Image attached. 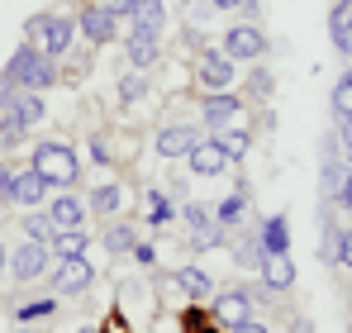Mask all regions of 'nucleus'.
Returning <instances> with one entry per match:
<instances>
[{
    "instance_id": "obj_11",
    "label": "nucleus",
    "mask_w": 352,
    "mask_h": 333,
    "mask_svg": "<svg viewBox=\"0 0 352 333\" xmlns=\"http://www.w3.org/2000/svg\"><path fill=\"white\" fill-rule=\"evenodd\" d=\"M91 281H96V267L86 262V253L81 257H58V272H53L58 295H81V290H91Z\"/></svg>"
},
{
    "instance_id": "obj_20",
    "label": "nucleus",
    "mask_w": 352,
    "mask_h": 333,
    "mask_svg": "<svg viewBox=\"0 0 352 333\" xmlns=\"http://www.w3.org/2000/svg\"><path fill=\"white\" fill-rule=\"evenodd\" d=\"M157 57H162V43H157V39H143V34H129V39H124V62H129L133 72L157 67Z\"/></svg>"
},
{
    "instance_id": "obj_9",
    "label": "nucleus",
    "mask_w": 352,
    "mask_h": 333,
    "mask_svg": "<svg viewBox=\"0 0 352 333\" xmlns=\"http://www.w3.org/2000/svg\"><path fill=\"white\" fill-rule=\"evenodd\" d=\"M210 314L219 329H238L243 319H252V290H214Z\"/></svg>"
},
{
    "instance_id": "obj_32",
    "label": "nucleus",
    "mask_w": 352,
    "mask_h": 333,
    "mask_svg": "<svg viewBox=\"0 0 352 333\" xmlns=\"http://www.w3.org/2000/svg\"><path fill=\"white\" fill-rule=\"evenodd\" d=\"M143 96H148V81H143V72L129 67V72L119 76V105H138Z\"/></svg>"
},
{
    "instance_id": "obj_29",
    "label": "nucleus",
    "mask_w": 352,
    "mask_h": 333,
    "mask_svg": "<svg viewBox=\"0 0 352 333\" xmlns=\"http://www.w3.org/2000/svg\"><path fill=\"white\" fill-rule=\"evenodd\" d=\"M248 96H252L257 105H267V100L276 96V76H272L262 62H252V72H248Z\"/></svg>"
},
{
    "instance_id": "obj_26",
    "label": "nucleus",
    "mask_w": 352,
    "mask_h": 333,
    "mask_svg": "<svg viewBox=\"0 0 352 333\" xmlns=\"http://www.w3.org/2000/svg\"><path fill=\"white\" fill-rule=\"evenodd\" d=\"M210 138H214V143H219V148H224V153H229L234 162H243V158H248V148H252V133H248V129H234V124L214 129Z\"/></svg>"
},
{
    "instance_id": "obj_1",
    "label": "nucleus",
    "mask_w": 352,
    "mask_h": 333,
    "mask_svg": "<svg viewBox=\"0 0 352 333\" xmlns=\"http://www.w3.org/2000/svg\"><path fill=\"white\" fill-rule=\"evenodd\" d=\"M5 72L14 76V86H19V91H48V86L58 81V57H48L38 43H29V39H24V43L14 48V57L5 62Z\"/></svg>"
},
{
    "instance_id": "obj_34",
    "label": "nucleus",
    "mask_w": 352,
    "mask_h": 333,
    "mask_svg": "<svg viewBox=\"0 0 352 333\" xmlns=\"http://www.w3.org/2000/svg\"><path fill=\"white\" fill-rule=\"evenodd\" d=\"M329 105H333V114H338V119H352V72H343V76L333 81Z\"/></svg>"
},
{
    "instance_id": "obj_43",
    "label": "nucleus",
    "mask_w": 352,
    "mask_h": 333,
    "mask_svg": "<svg viewBox=\"0 0 352 333\" xmlns=\"http://www.w3.org/2000/svg\"><path fill=\"white\" fill-rule=\"evenodd\" d=\"M91 158H96V162H110V148H105L100 138H91Z\"/></svg>"
},
{
    "instance_id": "obj_13",
    "label": "nucleus",
    "mask_w": 352,
    "mask_h": 333,
    "mask_svg": "<svg viewBox=\"0 0 352 333\" xmlns=\"http://www.w3.org/2000/svg\"><path fill=\"white\" fill-rule=\"evenodd\" d=\"M124 19H129V34L162 39V29H167V0H133V10Z\"/></svg>"
},
{
    "instance_id": "obj_23",
    "label": "nucleus",
    "mask_w": 352,
    "mask_h": 333,
    "mask_svg": "<svg viewBox=\"0 0 352 333\" xmlns=\"http://www.w3.org/2000/svg\"><path fill=\"white\" fill-rule=\"evenodd\" d=\"M257 238H262V253H291V228L286 215H267L257 224Z\"/></svg>"
},
{
    "instance_id": "obj_14",
    "label": "nucleus",
    "mask_w": 352,
    "mask_h": 333,
    "mask_svg": "<svg viewBox=\"0 0 352 333\" xmlns=\"http://www.w3.org/2000/svg\"><path fill=\"white\" fill-rule=\"evenodd\" d=\"M238 114H243V100H238V96H229V91H205V100H200V119H205L210 133L224 129V124H234Z\"/></svg>"
},
{
    "instance_id": "obj_19",
    "label": "nucleus",
    "mask_w": 352,
    "mask_h": 333,
    "mask_svg": "<svg viewBox=\"0 0 352 333\" xmlns=\"http://www.w3.org/2000/svg\"><path fill=\"white\" fill-rule=\"evenodd\" d=\"M48 219H53V228H86V205L62 191V195L48 200Z\"/></svg>"
},
{
    "instance_id": "obj_5",
    "label": "nucleus",
    "mask_w": 352,
    "mask_h": 333,
    "mask_svg": "<svg viewBox=\"0 0 352 333\" xmlns=\"http://www.w3.org/2000/svg\"><path fill=\"white\" fill-rule=\"evenodd\" d=\"M48 181L29 166V171H19V166H5L0 171V200L5 205H19V210H34V205H43L48 200Z\"/></svg>"
},
{
    "instance_id": "obj_3",
    "label": "nucleus",
    "mask_w": 352,
    "mask_h": 333,
    "mask_svg": "<svg viewBox=\"0 0 352 333\" xmlns=\"http://www.w3.org/2000/svg\"><path fill=\"white\" fill-rule=\"evenodd\" d=\"M76 19L72 14H62V10H43V14H34L29 24H24V39L29 43H38L48 57H67L72 53V43H76Z\"/></svg>"
},
{
    "instance_id": "obj_38",
    "label": "nucleus",
    "mask_w": 352,
    "mask_h": 333,
    "mask_svg": "<svg viewBox=\"0 0 352 333\" xmlns=\"http://www.w3.org/2000/svg\"><path fill=\"white\" fill-rule=\"evenodd\" d=\"M129 257H133L138 267H157V248H153V243H133V253H129Z\"/></svg>"
},
{
    "instance_id": "obj_47",
    "label": "nucleus",
    "mask_w": 352,
    "mask_h": 333,
    "mask_svg": "<svg viewBox=\"0 0 352 333\" xmlns=\"http://www.w3.org/2000/svg\"><path fill=\"white\" fill-rule=\"evenodd\" d=\"M291 333H314V329H309V319H295V324H291Z\"/></svg>"
},
{
    "instance_id": "obj_15",
    "label": "nucleus",
    "mask_w": 352,
    "mask_h": 333,
    "mask_svg": "<svg viewBox=\"0 0 352 333\" xmlns=\"http://www.w3.org/2000/svg\"><path fill=\"white\" fill-rule=\"evenodd\" d=\"M186 162H190V171H195V176H224V171L234 166V158H229L214 138H200V143L186 153Z\"/></svg>"
},
{
    "instance_id": "obj_10",
    "label": "nucleus",
    "mask_w": 352,
    "mask_h": 333,
    "mask_svg": "<svg viewBox=\"0 0 352 333\" xmlns=\"http://www.w3.org/2000/svg\"><path fill=\"white\" fill-rule=\"evenodd\" d=\"M224 53L234 57V62H262L267 57V34L257 24H234L224 34Z\"/></svg>"
},
{
    "instance_id": "obj_18",
    "label": "nucleus",
    "mask_w": 352,
    "mask_h": 333,
    "mask_svg": "<svg viewBox=\"0 0 352 333\" xmlns=\"http://www.w3.org/2000/svg\"><path fill=\"white\" fill-rule=\"evenodd\" d=\"M124 200H129V191H124V181H100V186L91 191V210H96V215H100L105 224L124 215Z\"/></svg>"
},
{
    "instance_id": "obj_21",
    "label": "nucleus",
    "mask_w": 352,
    "mask_h": 333,
    "mask_svg": "<svg viewBox=\"0 0 352 333\" xmlns=\"http://www.w3.org/2000/svg\"><path fill=\"white\" fill-rule=\"evenodd\" d=\"M133 243H138V228L129 219H110L100 228V248L110 253V257H124V253H133Z\"/></svg>"
},
{
    "instance_id": "obj_52",
    "label": "nucleus",
    "mask_w": 352,
    "mask_h": 333,
    "mask_svg": "<svg viewBox=\"0 0 352 333\" xmlns=\"http://www.w3.org/2000/svg\"><path fill=\"white\" fill-rule=\"evenodd\" d=\"M186 5H200V0H186Z\"/></svg>"
},
{
    "instance_id": "obj_42",
    "label": "nucleus",
    "mask_w": 352,
    "mask_h": 333,
    "mask_svg": "<svg viewBox=\"0 0 352 333\" xmlns=\"http://www.w3.org/2000/svg\"><path fill=\"white\" fill-rule=\"evenodd\" d=\"M229 333H272V329H267L262 319H243V324H238V329H229Z\"/></svg>"
},
{
    "instance_id": "obj_46",
    "label": "nucleus",
    "mask_w": 352,
    "mask_h": 333,
    "mask_svg": "<svg viewBox=\"0 0 352 333\" xmlns=\"http://www.w3.org/2000/svg\"><path fill=\"white\" fill-rule=\"evenodd\" d=\"M343 148H352V119H343Z\"/></svg>"
},
{
    "instance_id": "obj_28",
    "label": "nucleus",
    "mask_w": 352,
    "mask_h": 333,
    "mask_svg": "<svg viewBox=\"0 0 352 333\" xmlns=\"http://www.w3.org/2000/svg\"><path fill=\"white\" fill-rule=\"evenodd\" d=\"M10 110H14V119L29 129V124H38V119H43V100H38V91H14Z\"/></svg>"
},
{
    "instance_id": "obj_25",
    "label": "nucleus",
    "mask_w": 352,
    "mask_h": 333,
    "mask_svg": "<svg viewBox=\"0 0 352 333\" xmlns=\"http://www.w3.org/2000/svg\"><path fill=\"white\" fill-rule=\"evenodd\" d=\"M143 200H148V224H153V228H167V224L176 219V205H172V195H167L162 186H148Z\"/></svg>"
},
{
    "instance_id": "obj_49",
    "label": "nucleus",
    "mask_w": 352,
    "mask_h": 333,
    "mask_svg": "<svg viewBox=\"0 0 352 333\" xmlns=\"http://www.w3.org/2000/svg\"><path fill=\"white\" fill-rule=\"evenodd\" d=\"M343 158H348V171H352V148H343Z\"/></svg>"
},
{
    "instance_id": "obj_30",
    "label": "nucleus",
    "mask_w": 352,
    "mask_h": 333,
    "mask_svg": "<svg viewBox=\"0 0 352 333\" xmlns=\"http://www.w3.org/2000/svg\"><path fill=\"white\" fill-rule=\"evenodd\" d=\"M234 262L238 267H262V238H257V224L252 228H243V238H238V253H234Z\"/></svg>"
},
{
    "instance_id": "obj_35",
    "label": "nucleus",
    "mask_w": 352,
    "mask_h": 333,
    "mask_svg": "<svg viewBox=\"0 0 352 333\" xmlns=\"http://www.w3.org/2000/svg\"><path fill=\"white\" fill-rule=\"evenodd\" d=\"M24 143V124L14 119L10 105H0V148H19Z\"/></svg>"
},
{
    "instance_id": "obj_33",
    "label": "nucleus",
    "mask_w": 352,
    "mask_h": 333,
    "mask_svg": "<svg viewBox=\"0 0 352 333\" xmlns=\"http://www.w3.org/2000/svg\"><path fill=\"white\" fill-rule=\"evenodd\" d=\"M181 333H219V324H214V314H210L205 305H190V310L181 314Z\"/></svg>"
},
{
    "instance_id": "obj_44",
    "label": "nucleus",
    "mask_w": 352,
    "mask_h": 333,
    "mask_svg": "<svg viewBox=\"0 0 352 333\" xmlns=\"http://www.w3.org/2000/svg\"><path fill=\"white\" fill-rule=\"evenodd\" d=\"M343 205H348V215H352V171H348V186H343V195H338Z\"/></svg>"
},
{
    "instance_id": "obj_51",
    "label": "nucleus",
    "mask_w": 352,
    "mask_h": 333,
    "mask_svg": "<svg viewBox=\"0 0 352 333\" xmlns=\"http://www.w3.org/2000/svg\"><path fill=\"white\" fill-rule=\"evenodd\" d=\"M76 333H100V329H76Z\"/></svg>"
},
{
    "instance_id": "obj_37",
    "label": "nucleus",
    "mask_w": 352,
    "mask_h": 333,
    "mask_svg": "<svg viewBox=\"0 0 352 333\" xmlns=\"http://www.w3.org/2000/svg\"><path fill=\"white\" fill-rule=\"evenodd\" d=\"M58 305L53 300H34V305H19V324H34V319H48Z\"/></svg>"
},
{
    "instance_id": "obj_4",
    "label": "nucleus",
    "mask_w": 352,
    "mask_h": 333,
    "mask_svg": "<svg viewBox=\"0 0 352 333\" xmlns=\"http://www.w3.org/2000/svg\"><path fill=\"white\" fill-rule=\"evenodd\" d=\"M181 224H186V233H190V248H195V253H214V248H224V243H229V228L214 219V210H210V205H200V200H186V205H181Z\"/></svg>"
},
{
    "instance_id": "obj_48",
    "label": "nucleus",
    "mask_w": 352,
    "mask_h": 333,
    "mask_svg": "<svg viewBox=\"0 0 352 333\" xmlns=\"http://www.w3.org/2000/svg\"><path fill=\"white\" fill-rule=\"evenodd\" d=\"M5 267H10V253H5V243H0V272H5Z\"/></svg>"
},
{
    "instance_id": "obj_24",
    "label": "nucleus",
    "mask_w": 352,
    "mask_h": 333,
    "mask_svg": "<svg viewBox=\"0 0 352 333\" xmlns=\"http://www.w3.org/2000/svg\"><path fill=\"white\" fill-rule=\"evenodd\" d=\"M214 219L224 224L229 233H234V228H243V219H248V181H238V191H234V195L214 205Z\"/></svg>"
},
{
    "instance_id": "obj_16",
    "label": "nucleus",
    "mask_w": 352,
    "mask_h": 333,
    "mask_svg": "<svg viewBox=\"0 0 352 333\" xmlns=\"http://www.w3.org/2000/svg\"><path fill=\"white\" fill-rule=\"evenodd\" d=\"M172 286L190 305H210V300H214V281H210V272H200V267H176Z\"/></svg>"
},
{
    "instance_id": "obj_36",
    "label": "nucleus",
    "mask_w": 352,
    "mask_h": 333,
    "mask_svg": "<svg viewBox=\"0 0 352 333\" xmlns=\"http://www.w3.org/2000/svg\"><path fill=\"white\" fill-rule=\"evenodd\" d=\"M53 219H48V210L43 215H24V238H38V243H53Z\"/></svg>"
},
{
    "instance_id": "obj_31",
    "label": "nucleus",
    "mask_w": 352,
    "mask_h": 333,
    "mask_svg": "<svg viewBox=\"0 0 352 333\" xmlns=\"http://www.w3.org/2000/svg\"><path fill=\"white\" fill-rule=\"evenodd\" d=\"M338 248H343V228L329 215V219H324V238H319V262H324V267H338Z\"/></svg>"
},
{
    "instance_id": "obj_22",
    "label": "nucleus",
    "mask_w": 352,
    "mask_h": 333,
    "mask_svg": "<svg viewBox=\"0 0 352 333\" xmlns=\"http://www.w3.org/2000/svg\"><path fill=\"white\" fill-rule=\"evenodd\" d=\"M329 39H333L338 53L352 57V0H333V10H329Z\"/></svg>"
},
{
    "instance_id": "obj_2",
    "label": "nucleus",
    "mask_w": 352,
    "mask_h": 333,
    "mask_svg": "<svg viewBox=\"0 0 352 333\" xmlns=\"http://www.w3.org/2000/svg\"><path fill=\"white\" fill-rule=\"evenodd\" d=\"M34 171L53 186V191H72L76 181H81V158L62 143V138H43L38 148H34Z\"/></svg>"
},
{
    "instance_id": "obj_40",
    "label": "nucleus",
    "mask_w": 352,
    "mask_h": 333,
    "mask_svg": "<svg viewBox=\"0 0 352 333\" xmlns=\"http://www.w3.org/2000/svg\"><path fill=\"white\" fill-rule=\"evenodd\" d=\"M338 267L352 272V228H343V248H338Z\"/></svg>"
},
{
    "instance_id": "obj_6",
    "label": "nucleus",
    "mask_w": 352,
    "mask_h": 333,
    "mask_svg": "<svg viewBox=\"0 0 352 333\" xmlns=\"http://www.w3.org/2000/svg\"><path fill=\"white\" fill-rule=\"evenodd\" d=\"M205 133L195 129V124H186V119H176V124H162L157 129V138H153V148H157V158H167V162H176V158H186L195 143H200Z\"/></svg>"
},
{
    "instance_id": "obj_41",
    "label": "nucleus",
    "mask_w": 352,
    "mask_h": 333,
    "mask_svg": "<svg viewBox=\"0 0 352 333\" xmlns=\"http://www.w3.org/2000/svg\"><path fill=\"white\" fill-rule=\"evenodd\" d=\"M96 5H100V10H110V14H119V19L133 10V0H96Z\"/></svg>"
},
{
    "instance_id": "obj_45",
    "label": "nucleus",
    "mask_w": 352,
    "mask_h": 333,
    "mask_svg": "<svg viewBox=\"0 0 352 333\" xmlns=\"http://www.w3.org/2000/svg\"><path fill=\"white\" fill-rule=\"evenodd\" d=\"M214 5H219V10H243L248 0H214Z\"/></svg>"
},
{
    "instance_id": "obj_8",
    "label": "nucleus",
    "mask_w": 352,
    "mask_h": 333,
    "mask_svg": "<svg viewBox=\"0 0 352 333\" xmlns=\"http://www.w3.org/2000/svg\"><path fill=\"white\" fill-rule=\"evenodd\" d=\"M234 57L224 53V48H219V53H214V48H205V53L195 57V81H200V86H205V91H229V81H234Z\"/></svg>"
},
{
    "instance_id": "obj_12",
    "label": "nucleus",
    "mask_w": 352,
    "mask_h": 333,
    "mask_svg": "<svg viewBox=\"0 0 352 333\" xmlns=\"http://www.w3.org/2000/svg\"><path fill=\"white\" fill-rule=\"evenodd\" d=\"M48 257H53V248L48 243H38V238H24L14 253H10V272H14V281L24 286V281H34L43 267H48Z\"/></svg>"
},
{
    "instance_id": "obj_39",
    "label": "nucleus",
    "mask_w": 352,
    "mask_h": 333,
    "mask_svg": "<svg viewBox=\"0 0 352 333\" xmlns=\"http://www.w3.org/2000/svg\"><path fill=\"white\" fill-rule=\"evenodd\" d=\"M14 91H19V86H14V76H10V72H0V105H10V100H14Z\"/></svg>"
},
{
    "instance_id": "obj_17",
    "label": "nucleus",
    "mask_w": 352,
    "mask_h": 333,
    "mask_svg": "<svg viewBox=\"0 0 352 333\" xmlns=\"http://www.w3.org/2000/svg\"><path fill=\"white\" fill-rule=\"evenodd\" d=\"M262 286L272 290V295H281V290H291L295 286V262H291V253H262Z\"/></svg>"
},
{
    "instance_id": "obj_27",
    "label": "nucleus",
    "mask_w": 352,
    "mask_h": 333,
    "mask_svg": "<svg viewBox=\"0 0 352 333\" xmlns=\"http://www.w3.org/2000/svg\"><path fill=\"white\" fill-rule=\"evenodd\" d=\"M86 243H91V238H86V228H58L48 248H53V257H81V253H86Z\"/></svg>"
},
{
    "instance_id": "obj_50",
    "label": "nucleus",
    "mask_w": 352,
    "mask_h": 333,
    "mask_svg": "<svg viewBox=\"0 0 352 333\" xmlns=\"http://www.w3.org/2000/svg\"><path fill=\"white\" fill-rule=\"evenodd\" d=\"M14 333H34V329H24V324H19V329H14Z\"/></svg>"
},
{
    "instance_id": "obj_53",
    "label": "nucleus",
    "mask_w": 352,
    "mask_h": 333,
    "mask_svg": "<svg viewBox=\"0 0 352 333\" xmlns=\"http://www.w3.org/2000/svg\"><path fill=\"white\" fill-rule=\"evenodd\" d=\"M348 333H352V329H348Z\"/></svg>"
},
{
    "instance_id": "obj_7",
    "label": "nucleus",
    "mask_w": 352,
    "mask_h": 333,
    "mask_svg": "<svg viewBox=\"0 0 352 333\" xmlns=\"http://www.w3.org/2000/svg\"><path fill=\"white\" fill-rule=\"evenodd\" d=\"M76 29H81V39L86 43H96V48H105V43H115L119 39V14H110V10H100L96 0L76 14Z\"/></svg>"
}]
</instances>
